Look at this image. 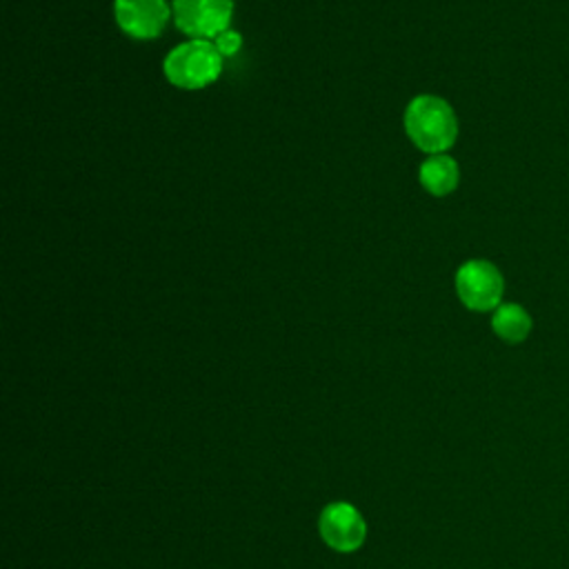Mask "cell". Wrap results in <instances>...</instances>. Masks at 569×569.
I'll return each mask as SVG.
<instances>
[{
    "mask_svg": "<svg viewBox=\"0 0 569 569\" xmlns=\"http://www.w3.org/2000/svg\"><path fill=\"white\" fill-rule=\"evenodd\" d=\"M405 129L413 144L431 156L447 151L458 138V120L451 104L438 96H416L405 109Z\"/></svg>",
    "mask_w": 569,
    "mask_h": 569,
    "instance_id": "obj_1",
    "label": "cell"
},
{
    "mask_svg": "<svg viewBox=\"0 0 569 569\" xmlns=\"http://www.w3.org/2000/svg\"><path fill=\"white\" fill-rule=\"evenodd\" d=\"M222 71V53L213 42L193 38L178 44L164 58V76L180 89H202L218 80Z\"/></svg>",
    "mask_w": 569,
    "mask_h": 569,
    "instance_id": "obj_2",
    "label": "cell"
},
{
    "mask_svg": "<svg viewBox=\"0 0 569 569\" xmlns=\"http://www.w3.org/2000/svg\"><path fill=\"white\" fill-rule=\"evenodd\" d=\"M505 280L500 269L489 260H467L456 271V293L471 311H491L500 307Z\"/></svg>",
    "mask_w": 569,
    "mask_h": 569,
    "instance_id": "obj_3",
    "label": "cell"
},
{
    "mask_svg": "<svg viewBox=\"0 0 569 569\" xmlns=\"http://www.w3.org/2000/svg\"><path fill=\"white\" fill-rule=\"evenodd\" d=\"M171 11L182 33L207 40L229 29L233 0H173Z\"/></svg>",
    "mask_w": 569,
    "mask_h": 569,
    "instance_id": "obj_4",
    "label": "cell"
},
{
    "mask_svg": "<svg viewBox=\"0 0 569 569\" xmlns=\"http://www.w3.org/2000/svg\"><path fill=\"white\" fill-rule=\"evenodd\" d=\"M320 538L336 551L351 553L362 547L367 525L360 511L349 502H331L322 509L318 520Z\"/></svg>",
    "mask_w": 569,
    "mask_h": 569,
    "instance_id": "obj_5",
    "label": "cell"
},
{
    "mask_svg": "<svg viewBox=\"0 0 569 569\" xmlns=\"http://www.w3.org/2000/svg\"><path fill=\"white\" fill-rule=\"evenodd\" d=\"M113 11L118 27L138 40L160 36L171 13L164 0H116Z\"/></svg>",
    "mask_w": 569,
    "mask_h": 569,
    "instance_id": "obj_6",
    "label": "cell"
},
{
    "mask_svg": "<svg viewBox=\"0 0 569 569\" xmlns=\"http://www.w3.org/2000/svg\"><path fill=\"white\" fill-rule=\"evenodd\" d=\"M458 162L447 153H436L420 164V182L433 196H447L458 187Z\"/></svg>",
    "mask_w": 569,
    "mask_h": 569,
    "instance_id": "obj_7",
    "label": "cell"
},
{
    "mask_svg": "<svg viewBox=\"0 0 569 569\" xmlns=\"http://www.w3.org/2000/svg\"><path fill=\"white\" fill-rule=\"evenodd\" d=\"M531 327H533L531 316L527 313L525 307H520L516 302H505V305L496 307V311L491 316L493 333L509 345L522 342L531 333Z\"/></svg>",
    "mask_w": 569,
    "mask_h": 569,
    "instance_id": "obj_8",
    "label": "cell"
},
{
    "mask_svg": "<svg viewBox=\"0 0 569 569\" xmlns=\"http://www.w3.org/2000/svg\"><path fill=\"white\" fill-rule=\"evenodd\" d=\"M213 44H216V49H218L222 56H231V53H236V51L240 49L242 36H240L238 31L227 29V31H222V33H218V36L213 38Z\"/></svg>",
    "mask_w": 569,
    "mask_h": 569,
    "instance_id": "obj_9",
    "label": "cell"
}]
</instances>
